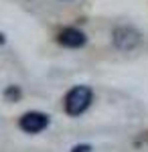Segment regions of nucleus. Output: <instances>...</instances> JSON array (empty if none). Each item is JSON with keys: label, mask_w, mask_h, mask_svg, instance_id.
Masks as SVG:
<instances>
[{"label": "nucleus", "mask_w": 148, "mask_h": 152, "mask_svg": "<svg viewBox=\"0 0 148 152\" xmlns=\"http://www.w3.org/2000/svg\"><path fill=\"white\" fill-rule=\"evenodd\" d=\"M59 43L63 47H69V49L83 47L85 45V35L81 31H77V28H63L59 33Z\"/></svg>", "instance_id": "obj_4"}, {"label": "nucleus", "mask_w": 148, "mask_h": 152, "mask_svg": "<svg viewBox=\"0 0 148 152\" xmlns=\"http://www.w3.org/2000/svg\"><path fill=\"white\" fill-rule=\"evenodd\" d=\"M0 43H2V35H0Z\"/></svg>", "instance_id": "obj_6"}, {"label": "nucleus", "mask_w": 148, "mask_h": 152, "mask_svg": "<svg viewBox=\"0 0 148 152\" xmlns=\"http://www.w3.org/2000/svg\"><path fill=\"white\" fill-rule=\"evenodd\" d=\"M73 152H89V146H75Z\"/></svg>", "instance_id": "obj_5"}, {"label": "nucleus", "mask_w": 148, "mask_h": 152, "mask_svg": "<svg viewBox=\"0 0 148 152\" xmlns=\"http://www.w3.org/2000/svg\"><path fill=\"white\" fill-rule=\"evenodd\" d=\"M49 126V116L41 114V112H29L21 118V130L29 132V134H37L41 130Z\"/></svg>", "instance_id": "obj_2"}, {"label": "nucleus", "mask_w": 148, "mask_h": 152, "mask_svg": "<svg viewBox=\"0 0 148 152\" xmlns=\"http://www.w3.org/2000/svg\"><path fill=\"white\" fill-rule=\"evenodd\" d=\"M89 104H91V89L85 85H77L65 97V112L69 116H79L89 107Z\"/></svg>", "instance_id": "obj_1"}, {"label": "nucleus", "mask_w": 148, "mask_h": 152, "mask_svg": "<svg viewBox=\"0 0 148 152\" xmlns=\"http://www.w3.org/2000/svg\"><path fill=\"white\" fill-rule=\"evenodd\" d=\"M114 43L118 49H122V51H130V49H134L140 43V37H138L136 31H132V28H118L114 33Z\"/></svg>", "instance_id": "obj_3"}]
</instances>
